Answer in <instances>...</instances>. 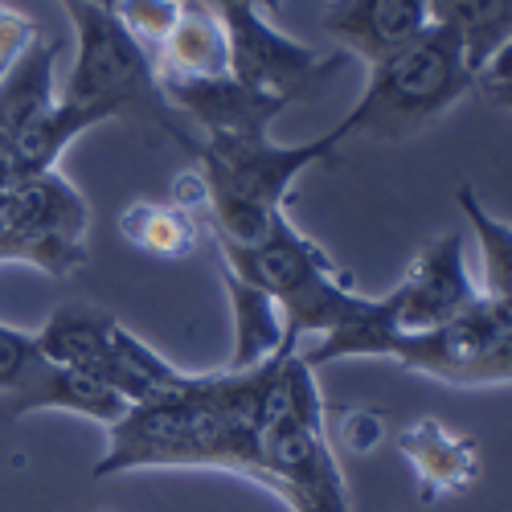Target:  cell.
<instances>
[{"label": "cell", "instance_id": "obj_16", "mask_svg": "<svg viewBox=\"0 0 512 512\" xmlns=\"http://www.w3.org/2000/svg\"><path fill=\"white\" fill-rule=\"evenodd\" d=\"M160 78H222L230 74V41L218 9L209 0H181L173 33L156 50Z\"/></svg>", "mask_w": 512, "mask_h": 512}, {"label": "cell", "instance_id": "obj_27", "mask_svg": "<svg viewBox=\"0 0 512 512\" xmlns=\"http://www.w3.org/2000/svg\"><path fill=\"white\" fill-rule=\"evenodd\" d=\"M209 5H254V9H263L267 17H275L283 0H209Z\"/></svg>", "mask_w": 512, "mask_h": 512}, {"label": "cell", "instance_id": "obj_10", "mask_svg": "<svg viewBox=\"0 0 512 512\" xmlns=\"http://www.w3.org/2000/svg\"><path fill=\"white\" fill-rule=\"evenodd\" d=\"M226 25V41H230V74L238 82L267 95H283V99H300L312 87L345 66V54L336 58H320L312 46L287 37L263 9L254 5H213Z\"/></svg>", "mask_w": 512, "mask_h": 512}, {"label": "cell", "instance_id": "obj_18", "mask_svg": "<svg viewBox=\"0 0 512 512\" xmlns=\"http://www.w3.org/2000/svg\"><path fill=\"white\" fill-rule=\"evenodd\" d=\"M54 70H58V41L37 37L33 46L0 74V144L13 148V140L25 127L58 103Z\"/></svg>", "mask_w": 512, "mask_h": 512}, {"label": "cell", "instance_id": "obj_23", "mask_svg": "<svg viewBox=\"0 0 512 512\" xmlns=\"http://www.w3.org/2000/svg\"><path fill=\"white\" fill-rule=\"evenodd\" d=\"M111 13L156 58V50L164 46V37L173 33V25L181 17V0H115Z\"/></svg>", "mask_w": 512, "mask_h": 512}, {"label": "cell", "instance_id": "obj_7", "mask_svg": "<svg viewBox=\"0 0 512 512\" xmlns=\"http://www.w3.org/2000/svg\"><path fill=\"white\" fill-rule=\"evenodd\" d=\"M386 361L443 386H512V308L480 300L426 332H394Z\"/></svg>", "mask_w": 512, "mask_h": 512}, {"label": "cell", "instance_id": "obj_5", "mask_svg": "<svg viewBox=\"0 0 512 512\" xmlns=\"http://www.w3.org/2000/svg\"><path fill=\"white\" fill-rule=\"evenodd\" d=\"M476 91V74L467 66L463 41L431 21L406 50L390 54L386 62L369 66V82L353 111L345 115V136L369 140H402L443 111H451L463 95Z\"/></svg>", "mask_w": 512, "mask_h": 512}, {"label": "cell", "instance_id": "obj_21", "mask_svg": "<svg viewBox=\"0 0 512 512\" xmlns=\"http://www.w3.org/2000/svg\"><path fill=\"white\" fill-rule=\"evenodd\" d=\"M431 21L447 25L459 41L472 74L512 37V0H426Z\"/></svg>", "mask_w": 512, "mask_h": 512}, {"label": "cell", "instance_id": "obj_4", "mask_svg": "<svg viewBox=\"0 0 512 512\" xmlns=\"http://www.w3.org/2000/svg\"><path fill=\"white\" fill-rule=\"evenodd\" d=\"M218 246L222 263L234 275L263 287L279 304L291 340L340 332L361 320L373 304V295H361L353 287V275L340 271L328 259V250L287 218V209L254 242L238 246L218 238Z\"/></svg>", "mask_w": 512, "mask_h": 512}, {"label": "cell", "instance_id": "obj_1", "mask_svg": "<svg viewBox=\"0 0 512 512\" xmlns=\"http://www.w3.org/2000/svg\"><path fill=\"white\" fill-rule=\"evenodd\" d=\"M267 386V361L259 369L197 373L177 398L127 406L107 426V455L95 476L156 472V467H218L263 484L259 467V410Z\"/></svg>", "mask_w": 512, "mask_h": 512}, {"label": "cell", "instance_id": "obj_29", "mask_svg": "<svg viewBox=\"0 0 512 512\" xmlns=\"http://www.w3.org/2000/svg\"><path fill=\"white\" fill-rule=\"evenodd\" d=\"M500 107H508V111H512V95H508V99H504V103H500Z\"/></svg>", "mask_w": 512, "mask_h": 512}, {"label": "cell", "instance_id": "obj_15", "mask_svg": "<svg viewBox=\"0 0 512 512\" xmlns=\"http://www.w3.org/2000/svg\"><path fill=\"white\" fill-rule=\"evenodd\" d=\"M115 328L119 320L87 308V304H62L54 308V316L41 324L33 336L41 353H46L54 365L74 369L82 377L99 381V386L111 390V369H115Z\"/></svg>", "mask_w": 512, "mask_h": 512}, {"label": "cell", "instance_id": "obj_13", "mask_svg": "<svg viewBox=\"0 0 512 512\" xmlns=\"http://www.w3.org/2000/svg\"><path fill=\"white\" fill-rule=\"evenodd\" d=\"M431 25L426 0H332L324 9V29L345 58H361L369 66L406 50Z\"/></svg>", "mask_w": 512, "mask_h": 512}, {"label": "cell", "instance_id": "obj_8", "mask_svg": "<svg viewBox=\"0 0 512 512\" xmlns=\"http://www.w3.org/2000/svg\"><path fill=\"white\" fill-rule=\"evenodd\" d=\"M0 213L21 246V263L54 279L74 275L87 263L91 205L58 168L21 177L0 193Z\"/></svg>", "mask_w": 512, "mask_h": 512}, {"label": "cell", "instance_id": "obj_12", "mask_svg": "<svg viewBox=\"0 0 512 512\" xmlns=\"http://www.w3.org/2000/svg\"><path fill=\"white\" fill-rule=\"evenodd\" d=\"M160 91L181 119H193L205 140H263L275 115L291 103L283 95L254 91L234 74L222 78H160Z\"/></svg>", "mask_w": 512, "mask_h": 512}, {"label": "cell", "instance_id": "obj_3", "mask_svg": "<svg viewBox=\"0 0 512 512\" xmlns=\"http://www.w3.org/2000/svg\"><path fill=\"white\" fill-rule=\"evenodd\" d=\"M345 127L308 140V144H275L263 140H201L197 144V173L205 181V213L209 230L222 242H254L279 213L287 209L291 185L312 164H324L345 144Z\"/></svg>", "mask_w": 512, "mask_h": 512}, {"label": "cell", "instance_id": "obj_22", "mask_svg": "<svg viewBox=\"0 0 512 512\" xmlns=\"http://www.w3.org/2000/svg\"><path fill=\"white\" fill-rule=\"evenodd\" d=\"M459 209L463 218L472 222L476 230V242H480V254H484V295L504 308H512V226L472 193V185L459 189Z\"/></svg>", "mask_w": 512, "mask_h": 512}, {"label": "cell", "instance_id": "obj_11", "mask_svg": "<svg viewBox=\"0 0 512 512\" xmlns=\"http://www.w3.org/2000/svg\"><path fill=\"white\" fill-rule=\"evenodd\" d=\"M484 295V287L467 271L463 234H439L418 254L402 283L390 295H377L394 332H426L455 320Z\"/></svg>", "mask_w": 512, "mask_h": 512}, {"label": "cell", "instance_id": "obj_25", "mask_svg": "<svg viewBox=\"0 0 512 512\" xmlns=\"http://www.w3.org/2000/svg\"><path fill=\"white\" fill-rule=\"evenodd\" d=\"M476 91H484L492 103H504L512 95V37L476 70Z\"/></svg>", "mask_w": 512, "mask_h": 512}, {"label": "cell", "instance_id": "obj_14", "mask_svg": "<svg viewBox=\"0 0 512 512\" xmlns=\"http://www.w3.org/2000/svg\"><path fill=\"white\" fill-rule=\"evenodd\" d=\"M398 447H402V455L410 459L414 476H418L422 504H439L447 496H459V492H467L480 480L476 439L451 431L447 422H439L431 414L414 418L398 435Z\"/></svg>", "mask_w": 512, "mask_h": 512}, {"label": "cell", "instance_id": "obj_24", "mask_svg": "<svg viewBox=\"0 0 512 512\" xmlns=\"http://www.w3.org/2000/svg\"><path fill=\"white\" fill-rule=\"evenodd\" d=\"M33 41H37V25L25 13L0 5V74H5L33 46Z\"/></svg>", "mask_w": 512, "mask_h": 512}, {"label": "cell", "instance_id": "obj_26", "mask_svg": "<svg viewBox=\"0 0 512 512\" xmlns=\"http://www.w3.org/2000/svg\"><path fill=\"white\" fill-rule=\"evenodd\" d=\"M5 263H21V246H17V238H13L9 222H5V213H0V267Z\"/></svg>", "mask_w": 512, "mask_h": 512}, {"label": "cell", "instance_id": "obj_2", "mask_svg": "<svg viewBox=\"0 0 512 512\" xmlns=\"http://www.w3.org/2000/svg\"><path fill=\"white\" fill-rule=\"evenodd\" d=\"M259 467V488L275 492L291 512H353L345 472L328 443L316 369L304 361L300 345H287L267 361Z\"/></svg>", "mask_w": 512, "mask_h": 512}, {"label": "cell", "instance_id": "obj_9", "mask_svg": "<svg viewBox=\"0 0 512 512\" xmlns=\"http://www.w3.org/2000/svg\"><path fill=\"white\" fill-rule=\"evenodd\" d=\"M37 410H66L111 426L127 414V402L99 381L54 365L33 332L0 324V414L25 418Z\"/></svg>", "mask_w": 512, "mask_h": 512}, {"label": "cell", "instance_id": "obj_19", "mask_svg": "<svg viewBox=\"0 0 512 512\" xmlns=\"http://www.w3.org/2000/svg\"><path fill=\"white\" fill-rule=\"evenodd\" d=\"M111 115L87 103H70L58 99L46 115H37L25 132L13 140V164H17V177H33V173H50L58 168V156L91 127L107 123Z\"/></svg>", "mask_w": 512, "mask_h": 512}, {"label": "cell", "instance_id": "obj_17", "mask_svg": "<svg viewBox=\"0 0 512 512\" xmlns=\"http://www.w3.org/2000/svg\"><path fill=\"white\" fill-rule=\"evenodd\" d=\"M222 279H226L230 312H234V353H230V365L226 369H234V373L259 369L279 349L300 345V340L287 336V320H283L279 304L271 300L263 287H254L250 279L234 275L226 263H222Z\"/></svg>", "mask_w": 512, "mask_h": 512}, {"label": "cell", "instance_id": "obj_28", "mask_svg": "<svg viewBox=\"0 0 512 512\" xmlns=\"http://www.w3.org/2000/svg\"><path fill=\"white\" fill-rule=\"evenodd\" d=\"M87 5H103V9H115V0H87Z\"/></svg>", "mask_w": 512, "mask_h": 512}, {"label": "cell", "instance_id": "obj_20", "mask_svg": "<svg viewBox=\"0 0 512 512\" xmlns=\"http://www.w3.org/2000/svg\"><path fill=\"white\" fill-rule=\"evenodd\" d=\"M119 234L156 259H185L197 250L201 222L177 201H132L119 213Z\"/></svg>", "mask_w": 512, "mask_h": 512}, {"label": "cell", "instance_id": "obj_6", "mask_svg": "<svg viewBox=\"0 0 512 512\" xmlns=\"http://www.w3.org/2000/svg\"><path fill=\"white\" fill-rule=\"evenodd\" d=\"M62 9L74 21V41H78L62 99L99 107L111 119H148L164 127L173 140H181L189 152H197V140L185 132L181 115L168 107L160 91L152 54L123 29V21L111 9L87 5V0H62Z\"/></svg>", "mask_w": 512, "mask_h": 512}]
</instances>
